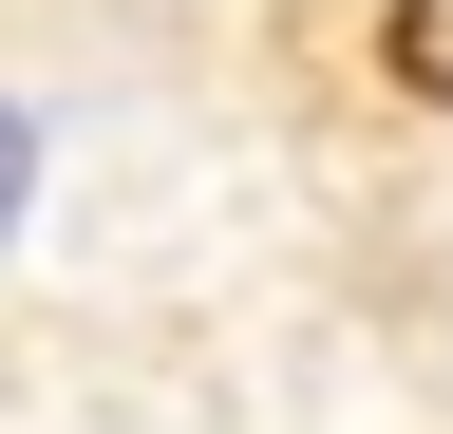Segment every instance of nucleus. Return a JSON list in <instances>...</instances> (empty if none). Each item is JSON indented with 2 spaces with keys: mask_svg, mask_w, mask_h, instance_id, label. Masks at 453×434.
<instances>
[{
  "mask_svg": "<svg viewBox=\"0 0 453 434\" xmlns=\"http://www.w3.org/2000/svg\"><path fill=\"white\" fill-rule=\"evenodd\" d=\"M19 208H38V114L0 95V246H19Z\"/></svg>",
  "mask_w": 453,
  "mask_h": 434,
  "instance_id": "1",
  "label": "nucleus"
}]
</instances>
